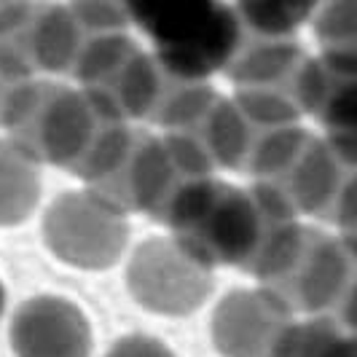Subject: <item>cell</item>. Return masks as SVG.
Masks as SVG:
<instances>
[{"mask_svg":"<svg viewBox=\"0 0 357 357\" xmlns=\"http://www.w3.org/2000/svg\"><path fill=\"white\" fill-rule=\"evenodd\" d=\"M357 62H341L331 56H312L306 78L304 113L317 116L328 140L355 151V107H357Z\"/></svg>","mask_w":357,"mask_h":357,"instance_id":"cell-13","label":"cell"},{"mask_svg":"<svg viewBox=\"0 0 357 357\" xmlns=\"http://www.w3.org/2000/svg\"><path fill=\"white\" fill-rule=\"evenodd\" d=\"M36 164L11 143H0V223H19L38 202Z\"/></svg>","mask_w":357,"mask_h":357,"instance_id":"cell-15","label":"cell"},{"mask_svg":"<svg viewBox=\"0 0 357 357\" xmlns=\"http://www.w3.org/2000/svg\"><path fill=\"white\" fill-rule=\"evenodd\" d=\"M290 325V312L268 293L236 290L218 306L213 336L226 357H274Z\"/></svg>","mask_w":357,"mask_h":357,"instance_id":"cell-10","label":"cell"},{"mask_svg":"<svg viewBox=\"0 0 357 357\" xmlns=\"http://www.w3.org/2000/svg\"><path fill=\"white\" fill-rule=\"evenodd\" d=\"M274 357H357V344L349 325L314 317L293 322Z\"/></svg>","mask_w":357,"mask_h":357,"instance_id":"cell-14","label":"cell"},{"mask_svg":"<svg viewBox=\"0 0 357 357\" xmlns=\"http://www.w3.org/2000/svg\"><path fill=\"white\" fill-rule=\"evenodd\" d=\"M132 293L153 312L185 314L210 293V268L197 264L178 242L153 239L135 252L129 268Z\"/></svg>","mask_w":357,"mask_h":357,"instance_id":"cell-8","label":"cell"},{"mask_svg":"<svg viewBox=\"0 0 357 357\" xmlns=\"http://www.w3.org/2000/svg\"><path fill=\"white\" fill-rule=\"evenodd\" d=\"M255 185L287 213L314 215L328 223L352 226L355 213V151L290 126L252 172Z\"/></svg>","mask_w":357,"mask_h":357,"instance_id":"cell-3","label":"cell"},{"mask_svg":"<svg viewBox=\"0 0 357 357\" xmlns=\"http://www.w3.org/2000/svg\"><path fill=\"white\" fill-rule=\"evenodd\" d=\"M107 357H172V352L156 339H148V336H129L121 339Z\"/></svg>","mask_w":357,"mask_h":357,"instance_id":"cell-18","label":"cell"},{"mask_svg":"<svg viewBox=\"0 0 357 357\" xmlns=\"http://www.w3.org/2000/svg\"><path fill=\"white\" fill-rule=\"evenodd\" d=\"M3 301H6V296H3V287H0V314H3Z\"/></svg>","mask_w":357,"mask_h":357,"instance_id":"cell-19","label":"cell"},{"mask_svg":"<svg viewBox=\"0 0 357 357\" xmlns=\"http://www.w3.org/2000/svg\"><path fill=\"white\" fill-rule=\"evenodd\" d=\"M0 59L22 75L59 73L68 59V8L54 3H6L0 14Z\"/></svg>","mask_w":357,"mask_h":357,"instance_id":"cell-9","label":"cell"},{"mask_svg":"<svg viewBox=\"0 0 357 357\" xmlns=\"http://www.w3.org/2000/svg\"><path fill=\"white\" fill-rule=\"evenodd\" d=\"M30 84L27 75H22L19 70H14L11 65H6L0 59V124H6L11 107L17 102V97L22 94V89Z\"/></svg>","mask_w":357,"mask_h":357,"instance_id":"cell-17","label":"cell"},{"mask_svg":"<svg viewBox=\"0 0 357 357\" xmlns=\"http://www.w3.org/2000/svg\"><path fill=\"white\" fill-rule=\"evenodd\" d=\"M52 250L75 266L102 268L116 261L126 242L121 213L110 210L91 194H65L46 218Z\"/></svg>","mask_w":357,"mask_h":357,"instance_id":"cell-6","label":"cell"},{"mask_svg":"<svg viewBox=\"0 0 357 357\" xmlns=\"http://www.w3.org/2000/svg\"><path fill=\"white\" fill-rule=\"evenodd\" d=\"M156 145L159 137H153L151 132L124 126V132L107 151V156L86 180L91 197L121 215L140 213L156 159Z\"/></svg>","mask_w":357,"mask_h":357,"instance_id":"cell-12","label":"cell"},{"mask_svg":"<svg viewBox=\"0 0 357 357\" xmlns=\"http://www.w3.org/2000/svg\"><path fill=\"white\" fill-rule=\"evenodd\" d=\"M129 19L156 43V56L169 68L207 81L223 70L234 49L236 19L231 6L210 0H164L126 6Z\"/></svg>","mask_w":357,"mask_h":357,"instance_id":"cell-5","label":"cell"},{"mask_svg":"<svg viewBox=\"0 0 357 357\" xmlns=\"http://www.w3.org/2000/svg\"><path fill=\"white\" fill-rule=\"evenodd\" d=\"M317 38H320L325 54L341 62H357L355 59V3H339L328 6L317 22Z\"/></svg>","mask_w":357,"mask_h":357,"instance_id":"cell-16","label":"cell"},{"mask_svg":"<svg viewBox=\"0 0 357 357\" xmlns=\"http://www.w3.org/2000/svg\"><path fill=\"white\" fill-rule=\"evenodd\" d=\"M3 126L11 135V145L33 164H56L75 178L89 180L126 124L84 91L30 81Z\"/></svg>","mask_w":357,"mask_h":357,"instance_id":"cell-2","label":"cell"},{"mask_svg":"<svg viewBox=\"0 0 357 357\" xmlns=\"http://www.w3.org/2000/svg\"><path fill=\"white\" fill-rule=\"evenodd\" d=\"M264 293L287 312H304L352 328L355 250L352 236L296 223L258 274Z\"/></svg>","mask_w":357,"mask_h":357,"instance_id":"cell-4","label":"cell"},{"mask_svg":"<svg viewBox=\"0 0 357 357\" xmlns=\"http://www.w3.org/2000/svg\"><path fill=\"white\" fill-rule=\"evenodd\" d=\"M296 223V215L264 188L210 178L180 207L169 229L204 268L236 266L258 277Z\"/></svg>","mask_w":357,"mask_h":357,"instance_id":"cell-1","label":"cell"},{"mask_svg":"<svg viewBox=\"0 0 357 357\" xmlns=\"http://www.w3.org/2000/svg\"><path fill=\"white\" fill-rule=\"evenodd\" d=\"M11 347L17 357H89V322L65 298H33L19 306Z\"/></svg>","mask_w":357,"mask_h":357,"instance_id":"cell-11","label":"cell"},{"mask_svg":"<svg viewBox=\"0 0 357 357\" xmlns=\"http://www.w3.org/2000/svg\"><path fill=\"white\" fill-rule=\"evenodd\" d=\"M153 54H145L129 36H116L97 46L75 70V81L97 105L116 119L143 121L148 89H151Z\"/></svg>","mask_w":357,"mask_h":357,"instance_id":"cell-7","label":"cell"}]
</instances>
